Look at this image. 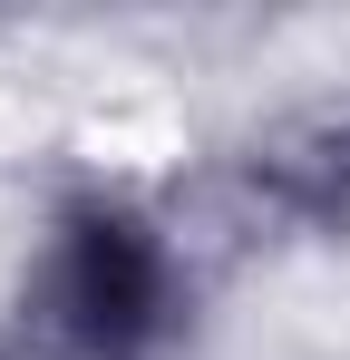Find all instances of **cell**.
<instances>
[{
	"mask_svg": "<svg viewBox=\"0 0 350 360\" xmlns=\"http://www.w3.org/2000/svg\"><path fill=\"white\" fill-rule=\"evenodd\" d=\"M146 311H156V253H146V234L117 224V214H88L78 243H68V321H78V341L88 351H127L146 331Z\"/></svg>",
	"mask_w": 350,
	"mask_h": 360,
	"instance_id": "6da1fadb",
	"label": "cell"
}]
</instances>
